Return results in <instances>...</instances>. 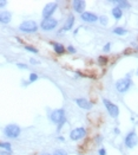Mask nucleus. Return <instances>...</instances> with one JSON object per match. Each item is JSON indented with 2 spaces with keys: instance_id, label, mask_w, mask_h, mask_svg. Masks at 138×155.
Here are the masks:
<instances>
[{
  "instance_id": "f257e3e1",
  "label": "nucleus",
  "mask_w": 138,
  "mask_h": 155,
  "mask_svg": "<svg viewBox=\"0 0 138 155\" xmlns=\"http://www.w3.org/2000/svg\"><path fill=\"white\" fill-rule=\"evenodd\" d=\"M50 118H51V121L53 123L59 124L58 129H60L61 124H64V121H65V110L64 109H55V110H53L50 114Z\"/></svg>"
},
{
  "instance_id": "f03ea898",
  "label": "nucleus",
  "mask_w": 138,
  "mask_h": 155,
  "mask_svg": "<svg viewBox=\"0 0 138 155\" xmlns=\"http://www.w3.org/2000/svg\"><path fill=\"white\" fill-rule=\"evenodd\" d=\"M131 87H132V81H131V78H130L129 75L125 77V78H122V80L117 81V83H116V89H117V91L120 93V94L126 93Z\"/></svg>"
},
{
  "instance_id": "7ed1b4c3",
  "label": "nucleus",
  "mask_w": 138,
  "mask_h": 155,
  "mask_svg": "<svg viewBox=\"0 0 138 155\" xmlns=\"http://www.w3.org/2000/svg\"><path fill=\"white\" fill-rule=\"evenodd\" d=\"M20 133H21L20 127L17 126V124H13V123L7 124L4 128V135L6 137H9V138H16V137H18L20 135Z\"/></svg>"
},
{
  "instance_id": "20e7f679",
  "label": "nucleus",
  "mask_w": 138,
  "mask_h": 155,
  "mask_svg": "<svg viewBox=\"0 0 138 155\" xmlns=\"http://www.w3.org/2000/svg\"><path fill=\"white\" fill-rule=\"evenodd\" d=\"M19 30L23 31V32H26V33H33V32H36L38 30V25L33 20H26V22L20 24Z\"/></svg>"
},
{
  "instance_id": "39448f33",
  "label": "nucleus",
  "mask_w": 138,
  "mask_h": 155,
  "mask_svg": "<svg viewBox=\"0 0 138 155\" xmlns=\"http://www.w3.org/2000/svg\"><path fill=\"white\" fill-rule=\"evenodd\" d=\"M57 26H58V20L54 18H44L41 24H40V27L44 31H52Z\"/></svg>"
},
{
  "instance_id": "423d86ee",
  "label": "nucleus",
  "mask_w": 138,
  "mask_h": 155,
  "mask_svg": "<svg viewBox=\"0 0 138 155\" xmlns=\"http://www.w3.org/2000/svg\"><path fill=\"white\" fill-rule=\"evenodd\" d=\"M103 102H104V105H105V108H106V110H107V113L110 114V116L111 117H113V118H116L118 115H119V108L115 104V103H112V102H110L109 100H103Z\"/></svg>"
},
{
  "instance_id": "0eeeda50",
  "label": "nucleus",
  "mask_w": 138,
  "mask_h": 155,
  "mask_svg": "<svg viewBox=\"0 0 138 155\" xmlns=\"http://www.w3.org/2000/svg\"><path fill=\"white\" fill-rule=\"evenodd\" d=\"M125 146L127 147V148H134L136 146H137V143H138V136H137V134H136V131L134 130H132V131H130L126 136H125Z\"/></svg>"
},
{
  "instance_id": "6e6552de",
  "label": "nucleus",
  "mask_w": 138,
  "mask_h": 155,
  "mask_svg": "<svg viewBox=\"0 0 138 155\" xmlns=\"http://www.w3.org/2000/svg\"><path fill=\"white\" fill-rule=\"evenodd\" d=\"M85 135H86V129L83 127H78V128H75L73 130H71L70 138L72 141H78V140H82L83 137H85Z\"/></svg>"
},
{
  "instance_id": "1a4fd4ad",
  "label": "nucleus",
  "mask_w": 138,
  "mask_h": 155,
  "mask_svg": "<svg viewBox=\"0 0 138 155\" xmlns=\"http://www.w3.org/2000/svg\"><path fill=\"white\" fill-rule=\"evenodd\" d=\"M57 7H58V5L54 3H52V4H47L45 7H44V10H43V16H44V18H51V16L55 12V10H57Z\"/></svg>"
},
{
  "instance_id": "9d476101",
  "label": "nucleus",
  "mask_w": 138,
  "mask_h": 155,
  "mask_svg": "<svg viewBox=\"0 0 138 155\" xmlns=\"http://www.w3.org/2000/svg\"><path fill=\"white\" fill-rule=\"evenodd\" d=\"M85 6H86V3L84 0H75L72 3V7H73V11L77 12V13H84V10H85Z\"/></svg>"
},
{
  "instance_id": "9b49d317",
  "label": "nucleus",
  "mask_w": 138,
  "mask_h": 155,
  "mask_svg": "<svg viewBox=\"0 0 138 155\" xmlns=\"http://www.w3.org/2000/svg\"><path fill=\"white\" fill-rule=\"evenodd\" d=\"M80 18L83 22H86V23H96L99 17L95 13H91V12H84L80 14Z\"/></svg>"
},
{
  "instance_id": "f8f14e48",
  "label": "nucleus",
  "mask_w": 138,
  "mask_h": 155,
  "mask_svg": "<svg viewBox=\"0 0 138 155\" xmlns=\"http://www.w3.org/2000/svg\"><path fill=\"white\" fill-rule=\"evenodd\" d=\"M12 20V14L9 11H3L0 12V23L1 24H9Z\"/></svg>"
},
{
  "instance_id": "ddd939ff",
  "label": "nucleus",
  "mask_w": 138,
  "mask_h": 155,
  "mask_svg": "<svg viewBox=\"0 0 138 155\" xmlns=\"http://www.w3.org/2000/svg\"><path fill=\"white\" fill-rule=\"evenodd\" d=\"M76 103H77V105H78L79 108L85 109V110H89V109H91V107H92V104H91L87 100H85V98H77V100H76Z\"/></svg>"
},
{
  "instance_id": "4468645a",
  "label": "nucleus",
  "mask_w": 138,
  "mask_h": 155,
  "mask_svg": "<svg viewBox=\"0 0 138 155\" xmlns=\"http://www.w3.org/2000/svg\"><path fill=\"white\" fill-rule=\"evenodd\" d=\"M75 17L73 16H68V18L66 19V22H65V24H64V26H63V30L64 31H70L72 27H73V25H75Z\"/></svg>"
},
{
  "instance_id": "2eb2a0df",
  "label": "nucleus",
  "mask_w": 138,
  "mask_h": 155,
  "mask_svg": "<svg viewBox=\"0 0 138 155\" xmlns=\"http://www.w3.org/2000/svg\"><path fill=\"white\" fill-rule=\"evenodd\" d=\"M111 13H112V16H113V18H115L116 20H119V19L123 17V11H122L118 6H115V7L112 9Z\"/></svg>"
},
{
  "instance_id": "dca6fc26",
  "label": "nucleus",
  "mask_w": 138,
  "mask_h": 155,
  "mask_svg": "<svg viewBox=\"0 0 138 155\" xmlns=\"http://www.w3.org/2000/svg\"><path fill=\"white\" fill-rule=\"evenodd\" d=\"M52 46H53V50H54V52L57 53V55H63L64 52H65V49H64V46H63V44H60V43H52Z\"/></svg>"
},
{
  "instance_id": "f3484780",
  "label": "nucleus",
  "mask_w": 138,
  "mask_h": 155,
  "mask_svg": "<svg viewBox=\"0 0 138 155\" xmlns=\"http://www.w3.org/2000/svg\"><path fill=\"white\" fill-rule=\"evenodd\" d=\"M112 4H116L120 10H123V9H130V4L127 3V1H124V0H116V1H111Z\"/></svg>"
},
{
  "instance_id": "a211bd4d",
  "label": "nucleus",
  "mask_w": 138,
  "mask_h": 155,
  "mask_svg": "<svg viewBox=\"0 0 138 155\" xmlns=\"http://www.w3.org/2000/svg\"><path fill=\"white\" fill-rule=\"evenodd\" d=\"M113 33H115V34L123 36V34H126V33H127V31H126L125 29H123V27H116V29L113 30Z\"/></svg>"
},
{
  "instance_id": "6ab92c4d",
  "label": "nucleus",
  "mask_w": 138,
  "mask_h": 155,
  "mask_svg": "<svg viewBox=\"0 0 138 155\" xmlns=\"http://www.w3.org/2000/svg\"><path fill=\"white\" fill-rule=\"evenodd\" d=\"M38 80V75L37 73H30V77H28V82L30 83H33Z\"/></svg>"
},
{
  "instance_id": "aec40b11",
  "label": "nucleus",
  "mask_w": 138,
  "mask_h": 155,
  "mask_svg": "<svg viewBox=\"0 0 138 155\" xmlns=\"http://www.w3.org/2000/svg\"><path fill=\"white\" fill-rule=\"evenodd\" d=\"M98 20L100 22V24H102V25H107V18H106L105 16L99 17V18H98Z\"/></svg>"
},
{
  "instance_id": "412c9836",
  "label": "nucleus",
  "mask_w": 138,
  "mask_h": 155,
  "mask_svg": "<svg viewBox=\"0 0 138 155\" xmlns=\"http://www.w3.org/2000/svg\"><path fill=\"white\" fill-rule=\"evenodd\" d=\"M25 50H27V51H30V52H32V53H38V50H37L36 47L30 46V45H26V46H25Z\"/></svg>"
},
{
  "instance_id": "4be33fe9",
  "label": "nucleus",
  "mask_w": 138,
  "mask_h": 155,
  "mask_svg": "<svg viewBox=\"0 0 138 155\" xmlns=\"http://www.w3.org/2000/svg\"><path fill=\"white\" fill-rule=\"evenodd\" d=\"M53 155H67V153H66L65 150H63V149H57V150L53 153Z\"/></svg>"
},
{
  "instance_id": "5701e85b",
  "label": "nucleus",
  "mask_w": 138,
  "mask_h": 155,
  "mask_svg": "<svg viewBox=\"0 0 138 155\" xmlns=\"http://www.w3.org/2000/svg\"><path fill=\"white\" fill-rule=\"evenodd\" d=\"M103 50H104V52H109V51L111 50V43H107V44L104 46V49H103Z\"/></svg>"
},
{
  "instance_id": "b1692460",
  "label": "nucleus",
  "mask_w": 138,
  "mask_h": 155,
  "mask_svg": "<svg viewBox=\"0 0 138 155\" xmlns=\"http://www.w3.org/2000/svg\"><path fill=\"white\" fill-rule=\"evenodd\" d=\"M6 5H7V1H5V0H0V10L4 9Z\"/></svg>"
},
{
  "instance_id": "393cba45",
  "label": "nucleus",
  "mask_w": 138,
  "mask_h": 155,
  "mask_svg": "<svg viewBox=\"0 0 138 155\" xmlns=\"http://www.w3.org/2000/svg\"><path fill=\"white\" fill-rule=\"evenodd\" d=\"M17 66H18L19 69H25V70H26V69L28 67V66H27L26 64H23V63H18V64H17Z\"/></svg>"
},
{
  "instance_id": "a878e982",
  "label": "nucleus",
  "mask_w": 138,
  "mask_h": 155,
  "mask_svg": "<svg viewBox=\"0 0 138 155\" xmlns=\"http://www.w3.org/2000/svg\"><path fill=\"white\" fill-rule=\"evenodd\" d=\"M67 51H68V52H71V53H75V52H76V49H75L72 45H70V46L67 47Z\"/></svg>"
},
{
  "instance_id": "bb28decb",
  "label": "nucleus",
  "mask_w": 138,
  "mask_h": 155,
  "mask_svg": "<svg viewBox=\"0 0 138 155\" xmlns=\"http://www.w3.org/2000/svg\"><path fill=\"white\" fill-rule=\"evenodd\" d=\"M99 63H100L102 65H104V64L106 63V58H104V57L100 56V57H99Z\"/></svg>"
},
{
  "instance_id": "cd10ccee",
  "label": "nucleus",
  "mask_w": 138,
  "mask_h": 155,
  "mask_svg": "<svg viewBox=\"0 0 138 155\" xmlns=\"http://www.w3.org/2000/svg\"><path fill=\"white\" fill-rule=\"evenodd\" d=\"M98 154H99V155H106V150H105L104 148H100V149L98 150Z\"/></svg>"
},
{
  "instance_id": "c85d7f7f",
  "label": "nucleus",
  "mask_w": 138,
  "mask_h": 155,
  "mask_svg": "<svg viewBox=\"0 0 138 155\" xmlns=\"http://www.w3.org/2000/svg\"><path fill=\"white\" fill-rule=\"evenodd\" d=\"M31 63H32V64H37V63H38V62H37V60H36V59H31Z\"/></svg>"
},
{
  "instance_id": "c756f323",
  "label": "nucleus",
  "mask_w": 138,
  "mask_h": 155,
  "mask_svg": "<svg viewBox=\"0 0 138 155\" xmlns=\"http://www.w3.org/2000/svg\"><path fill=\"white\" fill-rule=\"evenodd\" d=\"M58 140H59V141H65V138H64V137H61V136H59V137H58Z\"/></svg>"
},
{
  "instance_id": "7c9ffc66",
  "label": "nucleus",
  "mask_w": 138,
  "mask_h": 155,
  "mask_svg": "<svg viewBox=\"0 0 138 155\" xmlns=\"http://www.w3.org/2000/svg\"><path fill=\"white\" fill-rule=\"evenodd\" d=\"M41 155H50V154H47V153H45V154H41Z\"/></svg>"
},
{
  "instance_id": "2f4dec72",
  "label": "nucleus",
  "mask_w": 138,
  "mask_h": 155,
  "mask_svg": "<svg viewBox=\"0 0 138 155\" xmlns=\"http://www.w3.org/2000/svg\"><path fill=\"white\" fill-rule=\"evenodd\" d=\"M137 73H138V70H137Z\"/></svg>"
}]
</instances>
